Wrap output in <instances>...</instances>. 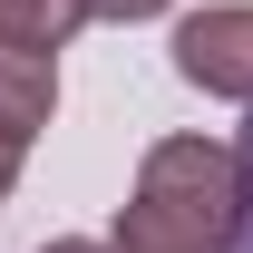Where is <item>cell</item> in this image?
<instances>
[{
	"label": "cell",
	"instance_id": "cell-1",
	"mask_svg": "<svg viewBox=\"0 0 253 253\" xmlns=\"http://www.w3.org/2000/svg\"><path fill=\"white\" fill-rule=\"evenodd\" d=\"M244 234V156L214 136H156L117 205V253H234Z\"/></svg>",
	"mask_w": 253,
	"mask_h": 253
},
{
	"label": "cell",
	"instance_id": "cell-2",
	"mask_svg": "<svg viewBox=\"0 0 253 253\" xmlns=\"http://www.w3.org/2000/svg\"><path fill=\"white\" fill-rule=\"evenodd\" d=\"M175 78L205 88V97L253 107V0H224V10L175 20Z\"/></svg>",
	"mask_w": 253,
	"mask_h": 253
},
{
	"label": "cell",
	"instance_id": "cell-3",
	"mask_svg": "<svg viewBox=\"0 0 253 253\" xmlns=\"http://www.w3.org/2000/svg\"><path fill=\"white\" fill-rule=\"evenodd\" d=\"M49 117H59V59H49V49H20V39H0V126L39 136Z\"/></svg>",
	"mask_w": 253,
	"mask_h": 253
},
{
	"label": "cell",
	"instance_id": "cell-4",
	"mask_svg": "<svg viewBox=\"0 0 253 253\" xmlns=\"http://www.w3.org/2000/svg\"><path fill=\"white\" fill-rule=\"evenodd\" d=\"M78 20H97L88 0H0V39H20V49H49V59L68 49V30H78Z\"/></svg>",
	"mask_w": 253,
	"mask_h": 253
},
{
	"label": "cell",
	"instance_id": "cell-5",
	"mask_svg": "<svg viewBox=\"0 0 253 253\" xmlns=\"http://www.w3.org/2000/svg\"><path fill=\"white\" fill-rule=\"evenodd\" d=\"M20 156H30V136H20V126H0V195L20 185Z\"/></svg>",
	"mask_w": 253,
	"mask_h": 253
},
{
	"label": "cell",
	"instance_id": "cell-6",
	"mask_svg": "<svg viewBox=\"0 0 253 253\" xmlns=\"http://www.w3.org/2000/svg\"><path fill=\"white\" fill-rule=\"evenodd\" d=\"M97 20H156V10H175V0H88Z\"/></svg>",
	"mask_w": 253,
	"mask_h": 253
},
{
	"label": "cell",
	"instance_id": "cell-7",
	"mask_svg": "<svg viewBox=\"0 0 253 253\" xmlns=\"http://www.w3.org/2000/svg\"><path fill=\"white\" fill-rule=\"evenodd\" d=\"M234 156H244V234H234V253H253V136L234 146Z\"/></svg>",
	"mask_w": 253,
	"mask_h": 253
},
{
	"label": "cell",
	"instance_id": "cell-8",
	"mask_svg": "<svg viewBox=\"0 0 253 253\" xmlns=\"http://www.w3.org/2000/svg\"><path fill=\"white\" fill-rule=\"evenodd\" d=\"M39 253H117V244H39Z\"/></svg>",
	"mask_w": 253,
	"mask_h": 253
}]
</instances>
